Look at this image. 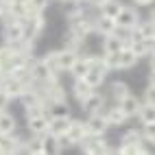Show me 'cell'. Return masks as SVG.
Here are the masks:
<instances>
[{"instance_id": "obj_1", "label": "cell", "mask_w": 155, "mask_h": 155, "mask_svg": "<svg viewBox=\"0 0 155 155\" xmlns=\"http://www.w3.org/2000/svg\"><path fill=\"white\" fill-rule=\"evenodd\" d=\"M118 153H125V155H138V153H142V131L129 129L125 136L120 138Z\"/></svg>"}, {"instance_id": "obj_2", "label": "cell", "mask_w": 155, "mask_h": 155, "mask_svg": "<svg viewBox=\"0 0 155 155\" xmlns=\"http://www.w3.org/2000/svg\"><path fill=\"white\" fill-rule=\"evenodd\" d=\"M2 37L7 44H13V42H20V39L26 37V24L24 20L20 18H11L5 22V28H2Z\"/></svg>"}, {"instance_id": "obj_3", "label": "cell", "mask_w": 155, "mask_h": 155, "mask_svg": "<svg viewBox=\"0 0 155 155\" xmlns=\"http://www.w3.org/2000/svg\"><path fill=\"white\" fill-rule=\"evenodd\" d=\"M81 151L87 155H103V153H111V147L105 136H90L81 142Z\"/></svg>"}, {"instance_id": "obj_4", "label": "cell", "mask_w": 155, "mask_h": 155, "mask_svg": "<svg viewBox=\"0 0 155 155\" xmlns=\"http://www.w3.org/2000/svg\"><path fill=\"white\" fill-rule=\"evenodd\" d=\"M68 31H70V33H74L79 39H85L90 33H96V31H94V20L87 18L85 13L79 15V18H72L70 24H68Z\"/></svg>"}, {"instance_id": "obj_5", "label": "cell", "mask_w": 155, "mask_h": 155, "mask_svg": "<svg viewBox=\"0 0 155 155\" xmlns=\"http://www.w3.org/2000/svg\"><path fill=\"white\" fill-rule=\"evenodd\" d=\"M107 72H109V68L103 64V57H94V64L90 66L87 74H85L83 79L87 81L92 87H101L103 81H105V77H107Z\"/></svg>"}, {"instance_id": "obj_6", "label": "cell", "mask_w": 155, "mask_h": 155, "mask_svg": "<svg viewBox=\"0 0 155 155\" xmlns=\"http://www.w3.org/2000/svg\"><path fill=\"white\" fill-rule=\"evenodd\" d=\"M140 13L136 11L133 7H125L122 5L120 9V13L116 15V24H118V31H131V28H136L140 24Z\"/></svg>"}, {"instance_id": "obj_7", "label": "cell", "mask_w": 155, "mask_h": 155, "mask_svg": "<svg viewBox=\"0 0 155 155\" xmlns=\"http://www.w3.org/2000/svg\"><path fill=\"white\" fill-rule=\"evenodd\" d=\"M85 125H87V131L92 133V136H105L107 129L111 127V125H109V120H107V116H105V111H94V114H87Z\"/></svg>"}, {"instance_id": "obj_8", "label": "cell", "mask_w": 155, "mask_h": 155, "mask_svg": "<svg viewBox=\"0 0 155 155\" xmlns=\"http://www.w3.org/2000/svg\"><path fill=\"white\" fill-rule=\"evenodd\" d=\"M70 114H55V116H50V127H48V133H53V136L61 138L66 136L68 129H70Z\"/></svg>"}, {"instance_id": "obj_9", "label": "cell", "mask_w": 155, "mask_h": 155, "mask_svg": "<svg viewBox=\"0 0 155 155\" xmlns=\"http://www.w3.org/2000/svg\"><path fill=\"white\" fill-rule=\"evenodd\" d=\"M125 46H129V39L120 37V31L109 33V35L103 37V53H120Z\"/></svg>"}, {"instance_id": "obj_10", "label": "cell", "mask_w": 155, "mask_h": 155, "mask_svg": "<svg viewBox=\"0 0 155 155\" xmlns=\"http://www.w3.org/2000/svg\"><path fill=\"white\" fill-rule=\"evenodd\" d=\"M0 87H2L11 98H20V96H22V92L26 90V85L22 83V81L15 79V77H11V74H5V77H2V81H0Z\"/></svg>"}, {"instance_id": "obj_11", "label": "cell", "mask_w": 155, "mask_h": 155, "mask_svg": "<svg viewBox=\"0 0 155 155\" xmlns=\"http://www.w3.org/2000/svg\"><path fill=\"white\" fill-rule=\"evenodd\" d=\"M68 140L72 142V144H81L87 136H90V131H87V125L83 120H72L70 122V129H68Z\"/></svg>"}, {"instance_id": "obj_12", "label": "cell", "mask_w": 155, "mask_h": 155, "mask_svg": "<svg viewBox=\"0 0 155 155\" xmlns=\"http://www.w3.org/2000/svg\"><path fill=\"white\" fill-rule=\"evenodd\" d=\"M26 127H28V133H31V136H44V133H48V127H50V116H48V114H44V116L28 118V120H26Z\"/></svg>"}, {"instance_id": "obj_13", "label": "cell", "mask_w": 155, "mask_h": 155, "mask_svg": "<svg viewBox=\"0 0 155 155\" xmlns=\"http://www.w3.org/2000/svg\"><path fill=\"white\" fill-rule=\"evenodd\" d=\"M55 55H57V64H59L61 72H70V68L74 66V61L79 59V53H77V50H70V48L55 50Z\"/></svg>"}, {"instance_id": "obj_14", "label": "cell", "mask_w": 155, "mask_h": 155, "mask_svg": "<svg viewBox=\"0 0 155 155\" xmlns=\"http://www.w3.org/2000/svg\"><path fill=\"white\" fill-rule=\"evenodd\" d=\"M94 31L101 35V37H105V35H109V33H116L118 31V24H116V20L114 18H107V15H96L94 18Z\"/></svg>"}, {"instance_id": "obj_15", "label": "cell", "mask_w": 155, "mask_h": 155, "mask_svg": "<svg viewBox=\"0 0 155 155\" xmlns=\"http://www.w3.org/2000/svg\"><path fill=\"white\" fill-rule=\"evenodd\" d=\"M103 107H105V94H101V92H92L85 101H81V109L85 114L103 111Z\"/></svg>"}, {"instance_id": "obj_16", "label": "cell", "mask_w": 155, "mask_h": 155, "mask_svg": "<svg viewBox=\"0 0 155 155\" xmlns=\"http://www.w3.org/2000/svg\"><path fill=\"white\" fill-rule=\"evenodd\" d=\"M94 57H96V55H87V57H81V55H79V59L74 61V66L70 68V74L74 77V79H83V77L87 74L90 66L94 64Z\"/></svg>"}, {"instance_id": "obj_17", "label": "cell", "mask_w": 155, "mask_h": 155, "mask_svg": "<svg viewBox=\"0 0 155 155\" xmlns=\"http://www.w3.org/2000/svg\"><path fill=\"white\" fill-rule=\"evenodd\" d=\"M39 140H42V149H44V155H48V153L57 155V153H61V151H64V144H61V138L53 136V133H44V136H39Z\"/></svg>"}, {"instance_id": "obj_18", "label": "cell", "mask_w": 155, "mask_h": 155, "mask_svg": "<svg viewBox=\"0 0 155 155\" xmlns=\"http://www.w3.org/2000/svg\"><path fill=\"white\" fill-rule=\"evenodd\" d=\"M140 61V57L131 50V46H125L118 53V70H131Z\"/></svg>"}, {"instance_id": "obj_19", "label": "cell", "mask_w": 155, "mask_h": 155, "mask_svg": "<svg viewBox=\"0 0 155 155\" xmlns=\"http://www.w3.org/2000/svg\"><path fill=\"white\" fill-rule=\"evenodd\" d=\"M105 116H107V120H109V125H111V127H120V125H125V122L129 120V116H127L125 111H122V107L118 105V103L105 109Z\"/></svg>"}, {"instance_id": "obj_20", "label": "cell", "mask_w": 155, "mask_h": 155, "mask_svg": "<svg viewBox=\"0 0 155 155\" xmlns=\"http://www.w3.org/2000/svg\"><path fill=\"white\" fill-rule=\"evenodd\" d=\"M11 133H18V120L5 109L0 111V136H11Z\"/></svg>"}, {"instance_id": "obj_21", "label": "cell", "mask_w": 155, "mask_h": 155, "mask_svg": "<svg viewBox=\"0 0 155 155\" xmlns=\"http://www.w3.org/2000/svg\"><path fill=\"white\" fill-rule=\"evenodd\" d=\"M92 92H96V87H92L85 79H74V83H72V94H74V98L81 103V101H85Z\"/></svg>"}, {"instance_id": "obj_22", "label": "cell", "mask_w": 155, "mask_h": 155, "mask_svg": "<svg viewBox=\"0 0 155 155\" xmlns=\"http://www.w3.org/2000/svg\"><path fill=\"white\" fill-rule=\"evenodd\" d=\"M118 105L122 107V111H125L129 118H133V116H138V111L142 107V101H138V96H133V94H127L122 101H118Z\"/></svg>"}, {"instance_id": "obj_23", "label": "cell", "mask_w": 155, "mask_h": 155, "mask_svg": "<svg viewBox=\"0 0 155 155\" xmlns=\"http://www.w3.org/2000/svg\"><path fill=\"white\" fill-rule=\"evenodd\" d=\"M64 13H66L68 20L79 18V15H83V13H85V5H83V2H79V0H66V5H64Z\"/></svg>"}, {"instance_id": "obj_24", "label": "cell", "mask_w": 155, "mask_h": 155, "mask_svg": "<svg viewBox=\"0 0 155 155\" xmlns=\"http://www.w3.org/2000/svg\"><path fill=\"white\" fill-rule=\"evenodd\" d=\"M129 46H131V50L136 53L138 57H151V53H153V48H151V39H136V42H129Z\"/></svg>"}, {"instance_id": "obj_25", "label": "cell", "mask_w": 155, "mask_h": 155, "mask_svg": "<svg viewBox=\"0 0 155 155\" xmlns=\"http://www.w3.org/2000/svg\"><path fill=\"white\" fill-rule=\"evenodd\" d=\"M138 120L142 122V125L155 122V105H151V103H142V107L138 111Z\"/></svg>"}, {"instance_id": "obj_26", "label": "cell", "mask_w": 155, "mask_h": 155, "mask_svg": "<svg viewBox=\"0 0 155 155\" xmlns=\"http://www.w3.org/2000/svg\"><path fill=\"white\" fill-rule=\"evenodd\" d=\"M120 9H122V5L118 2V0H107V2L98 9V13H101V15H107V18H114V20H116V15L120 13Z\"/></svg>"}, {"instance_id": "obj_27", "label": "cell", "mask_w": 155, "mask_h": 155, "mask_svg": "<svg viewBox=\"0 0 155 155\" xmlns=\"http://www.w3.org/2000/svg\"><path fill=\"white\" fill-rule=\"evenodd\" d=\"M127 94H131L129 92V87H127V83H122V81H114L111 83V96H114V101H122Z\"/></svg>"}, {"instance_id": "obj_28", "label": "cell", "mask_w": 155, "mask_h": 155, "mask_svg": "<svg viewBox=\"0 0 155 155\" xmlns=\"http://www.w3.org/2000/svg\"><path fill=\"white\" fill-rule=\"evenodd\" d=\"M138 31L147 37V39H153L155 37V22L149 18V20H140V24H138Z\"/></svg>"}, {"instance_id": "obj_29", "label": "cell", "mask_w": 155, "mask_h": 155, "mask_svg": "<svg viewBox=\"0 0 155 155\" xmlns=\"http://www.w3.org/2000/svg\"><path fill=\"white\" fill-rule=\"evenodd\" d=\"M81 44H83V39H79L74 33H70V31H68V35L64 39V48H70V50H77V53H79Z\"/></svg>"}, {"instance_id": "obj_30", "label": "cell", "mask_w": 155, "mask_h": 155, "mask_svg": "<svg viewBox=\"0 0 155 155\" xmlns=\"http://www.w3.org/2000/svg\"><path fill=\"white\" fill-rule=\"evenodd\" d=\"M103 64L109 70H118V53H103Z\"/></svg>"}, {"instance_id": "obj_31", "label": "cell", "mask_w": 155, "mask_h": 155, "mask_svg": "<svg viewBox=\"0 0 155 155\" xmlns=\"http://www.w3.org/2000/svg\"><path fill=\"white\" fill-rule=\"evenodd\" d=\"M48 5H50V0H28L31 13H33V11H39V13H44Z\"/></svg>"}, {"instance_id": "obj_32", "label": "cell", "mask_w": 155, "mask_h": 155, "mask_svg": "<svg viewBox=\"0 0 155 155\" xmlns=\"http://www.w3.org/2000/svg\"><path fill=\"white\" fill-rule=\"evenodd\" d=\"M142 153L155 155V138H144L142 136Z\"/></svg>"}, {"instance_id": "obj_33", "label": "cell", "mask_w": 155, "mask_h": 155, "mask_svg": "<svg viewBox=\"0 0 155 155\" xmlns=\"http://www.w3.org/2000/svg\"><path fill=\"white\" fill-rule=\"evenodd\" d=\"M142 103L155 105V85H147V90H144V94H142Z\"/></svg>"}, {"instance_id": "obj_34", "label": "cell", "mask_w": 155, "mask_h": 155, "mask_svg": "<svg viewBox=\"0 0 155 155\" xmlns=\"http://www.w3.org/2000/svg\"><path fill=\"white\" fill-rule=\"evenodd\" d=\"M44 61L50 66V70H53V72H57V74L61 72V70H59V64H57V55H55V53H48V55L44 57Z\"/></svg>"}, {"instance_id": "obj_35", "label": "cell", "mask_w": 155, "mask_h": 155, "mask_svg": "<svg viewBox=\"0 0 155 155\" xmlns=\"http://www.w3.org/2000/svg\"><path fill=\"white\" fill-rule=\"evenodd\" d=\"M11 101H13V98L9 96V94H7V92H5L2 87H0V111H5V109L9 107V103H11Z\"/></svg>"}, {"instance_id": "obj_36", "label": "cell", "mask_w": 155, "mask_h": 155, "mask_svg": "<svg viewBox=\"0 0 155 155\" xmlns=\"http://www.w3.org/2000/svg\"><path fill=\"white\" fill-rule=\"evenodd\" d=\"M142 136L144 138H155V122H147V125H142Z\"/></svg>"}, {"instance_id": "obj_37", "label": "cell", "mask_w": 155, "mask_h": 155, "mask_svg": "<svg viewBox=\"0 0 155 155\" xmlns=\"http://www.w3.org/2000/svg\"><path fill=\"white\" fill-rule=\"evenodd\" d=\"M133 2H136L138 7H151V5L155 2V0H133Z\"/></svg>"}, {"instance_id": "obj_38", "label": "cell", "mask_w": 155, "mask_h": 155, "mask_svg": "<svg viewBox=\"0 0 155 155\" xmlns=\"http://www.w3.org/2000/svg\"><path fill=\"white\" fill-rule=\"evenodd\" d=\"M105 2H107V0H90V5H92V7H96V9H101Z\"/></svg>"}, {"instance_id": "obj_39", "label": "cell", "mask_w": 155, "mask_h": 155, "mask_svg": "<svg viewBox=\"0 0 155 155\" xmlns=\"http://www.w3.org/2000/svg\"><path fill=\"white\" fill-rule=\"evenodd\" d=\"M149 85H155V70L149 72Z\"/></svg>"}, {"instance_id": "obj_40", "label": "cell", "mask_w": 155, "mask_h": 155, "mask_svg": "<svg viewBox=\"0 0 155 155\" xmlns=\"http://www.w3.org/2000/svg\"><path fill=\"white\" fill-rule=\"evenodd\" d=\"M149 66H151V70H155V53L151 55V61H149Z\"/></svg>"}, {"instance_id": "obj_41", "label": "cell", "mask_w": 155, "mask_h": 155, "mask_svg": "<svg viewBox=\"0 0 155 155\" xmlns=\"http://www.w3.org/2000/svg\"><path fill=\"white\" fill-rule=\"evenodd\" d=\"M149 18H151V20H153V22H155V7L151 9V13H149Z\"/></svg>"}, {"instance_id": "obj_42", "label": "cell", "mask_w": 155, "mask_h": 155, "mask_svg": "<svg viewBox=\"0 0 155 155\" xmlns=\"http://www.w3.org/2000/svg\"><path fill=\"white\" fill-rule=\"evenodd\" d=\"M151 48H153V53H155V37L151 39ZM153 53H151V55H153Z\"/></svg>"}, {"instance_id": "obj_43", "label": "cell", "mask_w": 155, "mask_h": 155, "mask_svg": "<svg viewBox=\"0 0 155 155\" xmlns=\"http://www.w3.org/2000/svg\"><path fill=\"white\" fill-rule=\"evenodd\" d=\"M5 74H2V61H0V79H2Z\"/></svg>"}, {"instance_id": "obj_44", "label": "cell", "mask_w": 155, "mask_h": 155, "mask_svg": "<svg viewBox=\"0 0 155 155\" xmlns=\"http://www.w3.org/2000/svg\"><path fill=\"white\" fill-rule=\"evenodd\" d=\"M79 2H83V5H85V2H90V0H79Z\"/></svg>"}, {"instance_id": "obj_45", "label": "cell", "mask_w": 155, "mask_h": 155, "mask_svg": "<svg viewBox=\"0 0 155 155\" xmlns=\"http://www.w3.org/2000/svg\"><path fill=\"white\" fill-rule=\"evenodd\" d=\"M2 2H7V0H0V5H2Z\"/></svg>"}, {"instance_id": "obj_46", "label": "cell", "mask_w": 155, "mask_h": 155, "mask_svg": "<svg viewBox=\"0 0 155 155\" xmlns=\"http://www.w3.org/2000/svg\"><path fill=\"white\" fill-rule=\"evenodd\" d=\"M59 2H66V0H59Z\"/></svg>"}]
</instances>
